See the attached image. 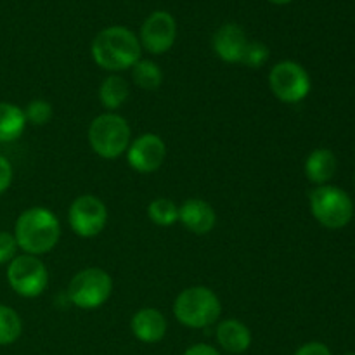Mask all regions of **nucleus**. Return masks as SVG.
<instances>
[{"mask_svg": "<svg viewBox=\"0 0 355 355\" xmlns=\"http://www.w3.org/2000/svg\"><path fill=\"white\" fill-rule=\"evenodd\" d=\"M68 222L71 231L80 238H96L107 224V208L92 194L78 196L68 210Z\"/></svg>", "mask_w": 355, "mask_h": 355, "instance_id": "1a4fd4ad", "label": "nucleus"}, {"mask_svg": "<svg viewBox=\"0 0 355 355\" xmlns=\"http://www.w3.org/2000/svg\"><path fill=\"white\" fill-rule=\"evenodd\" d=\"M7 283L19 297L37 298L47 290V267L35 255H16L7 263Z\"/></svg>", "mask_w": 355, "mask_h": 355, "instance_id": "0eeeda50", "label": "nucleus"}, {"mask_svg": "<svg viewBox=\"0 0 355 355\" xmlns=\"http://www.w3.org/2000/svg\"><path fill=\"white\" fill-rule=\"evenodd\" d=\"M23 333V321L14 309L0 304V347L12 345Z\"/></svg>", "mask_w": 355, "mask_h": 355, "instance_id": "aec40b11", "label": "nucleus"}, {"mask_svg": "<svg viewBox=\"0 0 355 355\" xmlns=\"http://www.w3.org/2000/svg\"><path fill=\"white\" fill-rule=\"evenodd\" d=\"M128 96H130V87H128L127 80H123L118 75L106 76L99 87L101 104L106 107L107 113L123 106L127 103Z\"/></svg>", "mask_w": 355, "mask_h": 355, "instance_id": "a211bd4d", "label": "nucleus"}, {"mask_svg": "<svg viewBox=\"0 0 355 355\" xmlns=\"http://www.w3.org/2000/svg\"><path fill=\"white\" fill-rule=\"evenodd\" d=\"M215 336L218 345L229 354H243L252 345V331L238 319H224L218 322Z\"/></svg>", "mask_w": 355, "mask_h": 355, "instance_id": "2eb2a0df", "label": "nucleus"}, {"mask_svg": "<svg viewBox=\"0 0 355 355\" xmlns=\"http://www.w3.org/2000/svg\"><path fill=\"white\" fill-rule=\"evenodd\" d=\"M295 355H333L331 350L328 349V345L321 342H309L305 345H302L300 349L295 352Z\"/></svg>", "mask_w": 355, "mask_h": 355, "instance_id": "a878e982", "label": "nucleus"}, {"mask_svg": "<svg viewBox=\"0 0 355 355\" xmlns=\"http://www.w3.org/2000/svg\"><path fill=\"white\" fill-rule=\"evenodd\" d=\"M17 243L14 234L7 231H0V266H6L16 257Z\"/></svg>", "mask_w": 355, "mask_h": 355, "instance_id": "b1692460", "label": "nucleus"}, {"mask_svg": "<svg viewBox=\"0 0 355 355\" xmlns=\"http://www.w3.org/2000/svg\"><path fill=\"white\" fill-rule=\"evenodd\" d=\"M336 168H338V162H336L335 153L326 148L314 149L307 156L304 166L307 179L318 186H326L335 177Z\"/></svg>", "mask_w": 355, "mask_h": 355, "instance_id": "dca6fc26", "label": "nucleus"}, {"mask_svg": "<svg viewBox=\"0 0 355 355\" xmlns=\"http://www.w3.org/2000/svg\"><path fill=\"white\" fill-rule=\"evenodd\" d=\"M166 158V144L156 134H142L130 141L127 149V162L135 172L153 173L163 165Z\"/></svg>", "mask_w": 355, "mask_h": 355, "instance_id": "9b49d317", "label": "nucleus"}, {"mask_svg": "<svg viewBox=\"0 0 355 355\" xmlns=\"http://www.w3.org/2000/svg\"><path fill=\"white\" fill-rule=\"evenodd\" d=\"M245 30L236 23L222 24L214 35V51L224 62H241L248 45Z\"/></svg>", "mask_w": 355, "mask_h": 355, "instance_id": "f8f14e48", "label": "nucleus"}, {"mask_svg": "<svg viewBox=\"0 0 355 355\" xmlns=\"http://www.w3.org/2000/svg\"><path fill=\"white\" fill-rule=\"evenodd\" d=\"M148 215L153 224L159 227H170L179 220V207L168 198H156L149 203Z\"/></svg>", "mask_w": 355, "mask_h": 355, "instance_id": "412c9836", "label": "nucleus"}, {"mask_svg": "<svg viewBox=\"0 0 355 355\" xmlns=\"http://www.w3.org/2000/svg\"><path fill=\"white\" fill-rule=\"evenodd\" d=\"M12 165H10V162L6 156L0 155V194L6 193L10 187V184H12Z\"/></svg>", "mask_w": 355, "mask_h": 355, "instance_id": "393cba45", "label": "nucleus"}, {"mask_svg": "<svg viewBox=\"0 0 355 355\" xmlns=\"http://www.w3.org/2000/svg\"><path fill=\"white\" fill-rule=\"evenodd\" d=\"M182 355H220V352L207 343H196V345L189 347Z\"/></svg>", "mask_w": 355, "mask_h": 355, "instance_id": "bb28decb", "label": "nucleus"}, {"mask_svg": "<svg viewBox=\"0 0 355 355\" xmlns=\"http://www.w3.org/2000/svg\"><path fill=\"white\" fill-rule=\"evenodd\" d=\"M17 248L26 255H44L55 248L61 236V224L49 208L31 207L17 217L14 225Z\"/></svg>", "mask_w": 355, "mask_h": 355, "instance_id": "f03ea898", "label": "nucleus"}, {"mask_svg": "<svg viewBox=\"0 0 355 355\" xmlns=\"http://www.w3.org/2000/svg\"><path fill=\"white\" fill-rule=\"evenodd\" d=\"M269 89L281 103L297 104L311 92V76L298 62L281 61L269 71Z\"/></svg>", "mask_w": 355, "mask_h": 355, "instance_id": "6e6552de", "label": "nucleus"}, {"mask_svg": "<svg viewBox=\"0 0 355 355\" xmlns=\"http://www.w3.org/2000/svg\"><path fill=\"white\" fill-rule=\"evenodd\" d=\"M345 355H355V352H349V354H345Z\"/></svg>", "mask_w": 355, "mask_h": 355, "instance_id": "c85d7f7f", "label": "nucleus"}, {"mask_svg": "<svg viewBox=\"0 0 355 355\" xmlns=\"http://www.w3.org/2000/svg\"><path fill=\"white\" fill-rule=\"evenodd\" d=\"M267 2L274 3V6H286V3L293 2V0H267Z\"/></svg>", "mask_w": 355, "mask_h": 355, "instance_id": "cd10ccee", "label": "nucleus"}, {"mask_svg": "<svg viewBox=\"0 0 355 355\" xmlns=\"http://www.w3.org/2000/svg\"><path fill=\"white\" fill-rule=\"evenodd\" d=\"M220 314V300L207 286L186 288L173 302V315L186 328L205 329L215 324Z\"/></svg>", "mask_w": 355, "mask_h": 355, "instance_id": "7ed1b4c3", "label": "nucleus"}, {"mask_svg": "<svg viewBox=\"0 0 355 355\" xmlns=\"http://www.w3.org/2000/svg\"><path fill=\"white\" fill-rule=\"evenodd\" d=\"M132 78L135 85H139L144 90H155L163 83V71L155 61L149 59H139L132 66Z\"/></svg>", "mask_w": 355, "mask_h": 355, "instance_id": "6ab92c4d", "label": "nucleus"}, {"mask_svg": "<svg viewBox=\"0 0 355 355\" xmlns=\"http://www.w3.org/2000/svg\"><path fill=\"white\" fill-rule=\"evenodd\" d=\"M311 211L315 220L328 229H342L352 220L354 203L349 194L336 186H318L311 193Z\"/></svg>", "mask_w": 355, "mask_h": 355, "instance_id": "423d86ee", "label": "nucleus"}, {"mask_svg": "<svg viewBox=\"0 0 355 355\" xmlns=\"http://www.w3.org/2000/svg\"><path fill=\"white\" fill-rule=\"evenodd\" d=\"M177 40V23L166 10H155L141 26V47L149 54H165Z\"/></svg>", "mask_w": 355, "mask_h": 355, "instance_id": "9d476101", "label": "nucleus"}, {"mask_svg": "<svg viewBox=\"0 0 355 355\" xmlns=\"http://www.w3.org/2000/svg\"><path fill=\"white\" fill-rule=\"evenodd\" d=\"M130 137V125L116 113H103L94 118L87 132L92 151L104 159H116L125 155Z\"/></svg>", "mask_w": 355, "mask_h": 355, "instance_id": "20e7f679", "label": "nucleus"}, {"mask_svg": "<svg viewBox=\"0 0 355 355\" xmlns=\"http://www.w3.org/2000/svg\"><path fill=\"white\" fill-rule=\"evenodd\" d=\"M141 42L125 26H110L96 35L90 47L94 62L106 71L116 73L132 68L141 59Z\"/></svg>", "mask_w": 355, "mask_h": 355, "instance_id": "f257e3e1", "label": "nucleus"}, {"mask_svg": "<svg viewBox=\"0 0 355 355\" xmlns=\"http://www.w3.org/2000/svg\"><path fill=\"white\" fill-rule=\"evenodd\" d=\"M269 55H270L269 47H267L263 42L250 40L248 45H246L245 55H243V59H241V64L248 66V68H252V69H257L269 61Z\"/></svg>", "mask_w": 355, "mask_h": 355, "instance_id": "5701e85b", "label": "nucleus"}, {"mask_svg": "<svg viewBox=\"0 0 355 355\" xmlns=\"http://www.w3.org/2000/svg\"><path fill=\"white\" fill-rule=\"evenodd\" d=\"M113 279L99 267H89L73 276L68 284V300L83 311L99 309L110 300Z\"/></svg>", "mask_w": 355, "mask_h": 355, "instance_id": "39448f33", "label": "nucleus"}, {"mask_svg": "<svg viewBox=\"0 0 355 355\" xmlns=\"http://www.w3.org/2000/svg\"><path fill=\"white\" fill-rule=\"evenodd\" d=\"M26 127L24 111L12 103H0V142H12Z\"/></svg>", "mask_w": 355, "mask_h": 355, "instance_id": "f3484780", "label": "nucleus"}, {"mask_svg": "<svg viewBox=\"0 0 355 355\" xmlns=\"http://www.w3.org/2000/svg\"><path fill=\"white\" fill-rule=\"evenodd\" d=\"M23 111L24 118H26V123L35 125V127H42V125L49 123L52 114H54L52 104L44 99H33L31 103H28V106Z\"/></svg>", "mask_w": 355, "mask_h": 355, "instance_id": "4be33fe9", "label": "nucleus"}, {"mask_svg": "<svg viewBox=\"0 0 355 355\" xmlns=\"http://www.w3.org/2000/svg\"><path fill=\"white\" fill-rule=\"evenodd\" d=\"M179 222L193 234L203 236L215 227L217 214L208 201L193 198L179 207Z\"/></svg>", "mask_w": 355, "mask_h": 355, "instance_id": "ddd939ff", "label": "nucleus"}, {"mask_svg": "<svg viewBox=\"0 0 355 355\" xmlns=\"http://www.w3.org/2000/svg\"><path fill=\"white\" fill-rule=\"evenodd\" d=\"M166 328H168V322L158 309H141L130 319L132 333L142 343L162 342L166 335Z\"/></svg>", "mask_w": 355, "mask_h": 355, "instance_id": "4468645a", "label": "nucleus"}]
</instances>
